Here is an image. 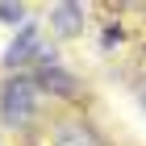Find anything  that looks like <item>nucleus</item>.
I'll return each mask as SVG.
<instances>
[{
    "label": "nucleus",
    "instance_id": "f257e3e1",
    "mask_svg": "<svg viewBox=\"0 0 146 146\" xmlns=\"http://www.w3.org/2000/svg\"><path fill=\"white\" fill-rule=\"evenodd\" d=\"M0 117L9 125H25L34 117V84L29 79H9L0 92Z\"/></svg>",
    "mask_w": 146,
    "mask_h": 146
},
{
    "label": "nucleus",
    "instance_id": "39448f33",
    "mask_svg": "<svg viewBox=\"0 0 146 146\" xmlns=\"http://www.w3.org/2000/svg\"><path fill=\"white\" fill-rule=\"evenodd\" d=\"M42 84H46V88H54V92H71V84H67L63 71H42Z\"/></svg>",
    "mask_w": 146,
    "mask_h": 146
},
{
    "label": "nucleus",
    "instance_id": "0eeeda50",
    "mask_svg": "<svg viewBox=\"0 0 146 146\" xmlns=\"http://www.w3.org/2000/svg\"><path fill=\"white\" fill-rule=\"evenodd\" d=\"M142 100H146V92H142Z\"/></svg>",
    "mask_w": 146,
    "mask_h": 146
},
{
    "label": "nucleus",
    "instance_id": "7ed1b4c3",
    "mask_svg": "<svg viewBox=\"0 0 146 146\" xmlns=\"http://www.w3.org/2000/svg\"><path fill=\"white\" fill-rule=\"evenodd\" d=\"M54 142L58 146H92V134L84 125H58L54 129Z\"/></svg>",
    "mask_w": 146,
    "mask_h": 146
},
{
    "label": "nucleus",
    "instance_id": "20e7f679",
    "mask_svg": "<svg viewBox=\"0 0 146 146\" xmlns=\"http://www.w3.org/2000/svg\"><path fill=\"white\" fill-rule=\"evenodd\" d=\"M34 42H38V38H34V29H25V34H21V42H13V50L4 54V63H25V58L34 54Z\"/></svg>",
    "mask_w": 146,
    "mask_h": 146
},
{
    "label": "nucleus",
    "instance_id": "f03ea898",
    "mask_svg": "<svg viewBox=\"0 0 146 146\" xmlns=\"http://www.w3.org/2000/svg\"><path fill=\"white\" fill-rule=\"evenodd\" d=\"M50 21H54V29L58 34H79V29H84V9H79V4H58L54 13H50Z\"/></svg>",
    "mask_w": 146,
    "mask_h": 146
},
{
    "label": "nucleus",
    "instance_id": "423d86ee",
    "mask_svg": "<svg viewBox=\"0 0 146 146\" xmlns=\"http://www.w3.org/2000/svg\"><path fill=\"white\" fill-rule=\"evenodd\" d=\"M0 21L21 25V21H25V9H21V4H0Z\"/></svg>",
    "mask_w": 146,
    "mask_h": 146
}]
</instances>
